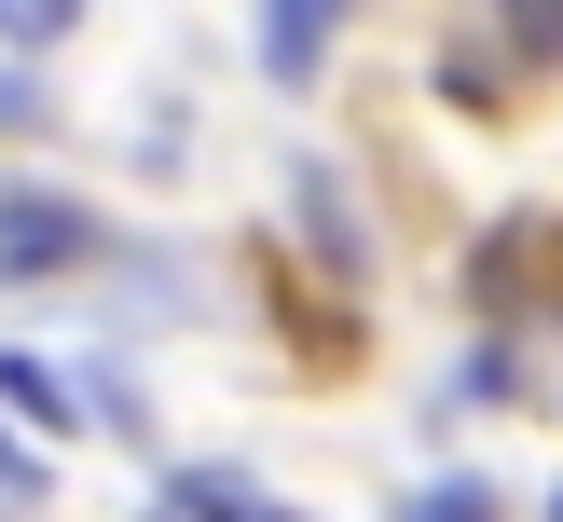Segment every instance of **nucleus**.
<instances>
[{"label": "nucleus", "mask_w": 563, "mask_h": 522, "mask_svg": "<svg viewBox=\"0 0 563 522\" xmlns=\"http://www.w3.org/2000/svg\"><path fill=\"white\" fill-rule=\"evenodd\" d=\"M82 247H97V220L69 207V192H0V262H82Z\"/></svg>", "instance_id": "obj_1"}, {"label": "nucleus", "mask_w": 563, "mask_h": 522, "mask_svg": "<svg viewBox=\"0 0 563 522\" xmlns=\"http://www.w3.org/2000/svg\"><path fill=\"white\" fill-rule=\"evenodd\" d=\"M330 27H344V0H262V69L275 82H317Z\"/></svg>", "instance_id": "obj_2"}, {"label": "nucleus", "mask_w": 563, "mask_h": 522, "mask_svg": "<svg viewBox=\"0 0 563 522\" xmlns=\"http://www.w3.org/2000/svg\"><path fill=\"white\" fill-rule=\"evenodd\" d=\"M179 522H302V509H275V495H247L234 467H192V481H179Z\"/></svg>", "instance_id": "obj_3"}, {"label": "nucleus", "mask_w": 563, "mask_h": 522, "mask_svg": "<svg viewBox=\"0 0 563 522\" xmlns=\"http://www.w3.org/2000/svg\"><path fill=\"white\" fill-rule=\"evenodd\" d=\"M0 399H14L27 426H42V440H69V385H55L42 357H0Z\"/></svg>", "instance_id": "obj_4"}, {"label": "nucleus", "mask_w": 563, "mask_h": 522, "mask_svg": "<svg viewBox=\"0 0 563 522\" xmlns=\"http://www.w3.org/2000/svg\"><path fill=\"white\" fill-rule=\"evenodd\" d=\"M69 27H82V0H0V55H42Z\"/></svg>", "instance_id": "obj_5"}, {"label": "nucleus", "mask_w": 563, "mask_h": 522, "mask_svg": "<svg viewBox=\"0 0 563 522\" xmlns=\"http://www.w3.org/2000/svg\"><path fill=\"white\" fill-rule=\"evenodd\" d=\"M509 42H522V69H563V0H509Z\"/></svg>", "instance_id": "obj_6"}, {"label": "nucleus", "mask_w": 563, "mask_h": 522, "mask_svg": "<svg viewBox=\"0 0 563 522\" xmlns=\"http://www.w3.org/2000/svg\"><path fill=\"white\" fill-rule=\"evenodd\" d=\"M399 522H495V481H427Z\"/></svg>", "instance_id": "obj_7"}, {"label": "nucleus", "mask_w": 563, "mask_h": 522, "mask_svg": "<svg viewBox=\"0 0 563 522\" xmlns=\"http://www.w3.org/2000/svg\"><path fill=\"white\" fill-rule=\"evenodd\" d=\"M27 124H42V110H27V82H0V137H27Z\"/></svg>", "instance_id": "obj_8"}, {"label": "nucleus", "mask_w": 563, "mask_h": 522, "mask_svg": "<svg viewBox=\"0 0 563 522\" xmlns=\"http://www.w3.org/2000/svg\"><path fill=\"white\" fill-rule=\"evenodd\" d=\"M0 481H14V495H27V481H42V467H27V454H14V440H0Z\"/></svg>", "instance_id": "obj_9"}, {"label": "nucleus", "mask_w": 563, "mask_h": 522, "mask_svg": "<svg viewBox=\"0 0 563 522\" xmlns=\"http://www.w3.org/2000/svg\"><path fill=\"white\" fill-rule=\"evenodd\" d=\"M550 522H563V495H550Z\"/></svg>", "instance_id": "obj_10"}]
</instances>
